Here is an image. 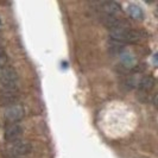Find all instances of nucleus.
<instances>
[{
  "instance_id": "obj_1",
  "label": "nucleus",
  "mask_w": 158,
  "mask_h": 158,
  "mask_svg": "<svg viewBox=\"0 0 158 158\" xmlns=\"http://www.w3.org/2000/svg\"><path fill=\"white\" fill-rule=\"evenodd\" d=\"M110 36L115 42H123V43H130V44H135L142 40L140 32L130 29L128 26H121V27L110 30Z\"/></svg>"
},
{
  "instance_id": "obj_2",
  "label": "nucleus",
  "mask_w": 158,
  "mask_h": 158,
  "mask_svg": "<svg viewBox=\"0 0 158 158\" xmlns=\"http://www.w3.org/2000/svg\"><path fill=\"white\" fill-rule=\"evenodd\" d=\"M32 150L31 144L26 140H16V142L10 143V145L6 149V153H7L8 157L12 158H18V157H23L29 155Z\"/></svg>"
},
{
  "instance_id": "obj_3",
  "label": "nucleus",
  "mask_w": 158,
  "mask_h": 158,
  "mask_svg": "<svg viewBox=\"0 0 158 158\" xmlns=\"http://www.w3.org/2000/svg\"><path fill=\"white\" fill-rule=\"evenodd\" d=\"M19 76L17 70L10 64L0 69V86L4 87H18Z\"/></svg>"
},
{
  "instance_id": "obj_4",
  "label": "nucleus",
  "mask_w": 158,
  "mask_h": 158,
  "mask_svg": "<svg viewBox=\"0 0 158 158\" xmlns=\"http://www.w3.org/2000/svg\"><path fill=\"white\" fill-rule=\"evenodd\" d=\"M19 100V88L18 87H4L0 86V103L2 106H10L17 103Z\"/></svg>"
},
{
  "instance_id": "obj_5",
  "label": "nucleus",
  "mask_w": 158,
  "mask_h": 158,
  "mask_svg": "<svg viewBox=\"0 0 158 158\" xmlns=\"http://www.w3.org/2000/svg\"><path fill=\"white\" fill-rule=\"evenodd\" d=\"M25 115V111H24V107L20 103H13V105H10L5 108L4 111V118L6 121H8L10 124H13V123H18L19 120H22Z\"/></svg>"
},
{
  "instance_id": "obj_6",
  "label": "nucleus",
  "mask_w": 158,
  "mask_h": 158,
  "mask_svg": "<svg viewBox=\"0 0 158 158\" xmlns=\"http://www.w3.org/2000/svg\"><path fill=\"white\" fill-rule=\"evenodd\" d=\"M22 133H23L22 126L18 123H13V124H10V125L6 126L4 137H5V140L6 142L12 143V142H16V140H19V138L22 137Z\"/></svg>"
},
{
  "instance_id": "obj_7",
  "label": "nucleus",
  "mask_w": 158,
  "mask_h": 158,
  "mask_svg": "<svg viewBox=\"0 0 158 158\" xmlns=\"http://www.w3.org/2000/svg\"><path fill=\"white\" fill-rule=\"evenodd\" d=\"M96 5L98 10L101 11L102 16L115 17V15L120 12V5L115 1H103V2H98Z\"/></svg>"
},
{
  "instance_id": "obj_8",
  "label": "nucleus",
  "mask_w": 158,
  "mask_h": 158,
  "mask_svg": "<svg viewBox=\"0 0 158 158\" xmlns=\"http://www.w3.org/2000/svg\"><path fill=\"white\" fill-rule=\"evenodd\" d=\"M135 86L140 92H150L155 86V79L151 75H145L135 82Z\"/></svg>"
},
{
  "instance_id": "obj_9",
  "label": "nucleus",
  "mask_w": 158,
  "mask_h": 158,
  "mask_svg": "<svg viewBox=\"0 0 158 158\" xmlns=\"http://www.w3.org/2000/svg\"><path fill=\"white\" fill-rule=\"evenodd\" d=\"M127 13L135 20H143V18H144V11L142 10L140 6H138L135 4L127 5Z\"/></svg>"
},
{
  "instance_id": "obj_10",
  "label": "nucleus",
  "mask_w": 158,
  "mask_h": 158,
  "mask_svg": "<svg viewBox=\"0 0 158 158\" xmlns=\"http://www.w3.org/2000/svg\"><path fill=\"white\" fill-rule=\"evenodd\" d=\"M120 62L125 68H133L135 65V57L130 51H123L120 54Z\"/></svg>"
},
{
  "instance_id": "obj_11",
  "label": "nucleus",
  "mask_w": 158,
  "mask_h": 158,
  "mask_svg": "<svg viewBox=\"0 0 158 158\" xmlns=\"http://www.w3.org/2000/svg\"><path fill=\"white\" fill-rule=\"evenodd\" d=\"M8 65V56L5 51V49L0 45V69Z\"/></svg>"
},
{
  "instance_id": "obj_12",
  "label": "nucleus",
  "mask_w": 158,
  "mask_h": 158,
  "mask_svg": "<svg viewBox=\"0 0 158 158\" xmlns=\"http://www.w3.org/2000/svg\"><path fill=\"white\" fill-rule=\"evenodd\" d=\"M0 27H1V19H0Z\"/></svg>"
}]
</instances>
